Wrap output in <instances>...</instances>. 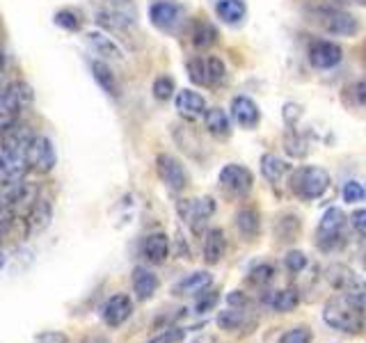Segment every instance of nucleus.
<instances>
[{
    "label": "nucleus",
    "instance_id": "4be33fe9",
    "mask_svg": "<svg viewBox=\"0 0 366 343\" xmlns=\"http://www.w3.org/2000/svg\"><path fill=\"white\" fill-rule=\"evenodd\" d=\"M174 106L181 117L197 119V117H204V112H206V99L194 89H181L174 94Z\"/></svg>",
    "mask_w": 366,
    "mask_h": 343
},
{
    "label": "nucleus",
    "instance_id": "c756f323",
    "mask_svg": "<svg viewBox=\"0 0 366 343\" xmlns=\"http://www.w3.org/2000/svg\"><path fill=\"white\" fill-rule=\"evenodd\" d=\"M327 282L335 286L339 293H348V291L360 289L362 286L357 272L346 268V266H330L327 268Z\"/></svg>",
    "mask_w": 366,
    "mask_h": 343
},
{
    "label": "nucleus",
    "instance_id": "9b49d317",
    "mask_svg": "<svg viewBox=\"0 0 366 343\" xmlns=\"http://www.w3.org/2000/svg\"><path fill=\"white\" fill-rule=\"evenodd\" d=\"M51 220H53V204H51V199L37 197L28 206V211L21 215L23 236H26V238L39 236L44 229L51 224Z\"/></svg>",
    "mask_w": 366,
    "mask_h": 343
},
{
    "label": "nucleus",
    "instance_id": "c03bdc74",
    "mask_svg": "<svg viewBox=\"0 0 366 343\" xmlns=\"http://www.w3.org/2000/svg\"><path fill=\"white\" fill-rule=\"evenodd\" d=\"M215 302H217V295L209 289V291H204V293H199V300H197V312L199 314H204V312H209V309H213L215 307Z\"/></svg>",
    "mask_w": 366,
    "mask_h": 343
},
{
    "label": "nucleus",
    "instance_id": "f3484780",
    "mask_svg": "<svg viewBox=\"0 0 366 343\" xmlns=\"http://www.w3.org/2000/svg\"><path fill=\"white\" fill-rule=\"evenodd\" d=\"M211 286H213V274L209 270H194V272L183 274V277L172 286V293L179 297H192V295L209 291Z\"/></svg>",
    "mask_w": 366,
    "mask_h": 343
},
{
    "label": "nucleus",
    "instance_id": "39448f33",
    "mask_svg": "<svg viewBox=\"0 0 366 343\" xmlns=\"http://www.w3.org/2000/svg\"><path fill=\"white\" fill-rule=\"evenodd\" d=\"M346 227H348V217L339 206H330L323 213L316 229V245L323 252H335L343 243H346Z\"/></svg>",
    "mask_w": 366,
    "mask_h": 343
},
{
    "label": "nucleus",
    "instance_id": "7c9ffc66",
    "mask_svg": "<svg viewBox=\"0 0 366 343\" xmlns=\"http://www.w3.org/2000/svg\"><path fill=\"white\" fill-rule=\"evenodd\" d=\"M234 224L247 240L259 236V232H261V220H259V213L254 209H240L234 215Z\"/></svg>",
    "mask_w": 366,
    "mask_h": 343
},
{
    "label": "nucleus",
    "instance_id": "20e7f679",
    "mask_svg": "<svg viewBox=\"0 0 366 343\" xmlns=\"http://www.w3.org/2000/svg\"><path fill=\"white\" fill-rule=\"evenodd\" d=\"M309 21H314L320 30L327 34H335V37H357L362 30L360 19L355 14L339 7H327V5L314 7Z\"/></svg>",
    "mask_w": 366,
    "mask_h": 343
},
{
    "label": "nucleus",
    "instance_id": "37998d69",
    "mask_svg": "<svg viewBox=\"0 0 366 343\" xmlns=\"http://www.w3.org/2000/svg\"><path fill=\"white\" fill-rule=\"evenodd\" d=\"M350 227L355 229V234H357L360 238L366 234V211L364 209H357V211H352L350 213Z\"/></svg>",
    "mask_w": 366,
    "mask_h": 343
},
{
    "label": "nucleus",
    "instance_id": "6ab92c4d",
    "mask_svg": "<svg viewBox=\"0 0 366 343\" xmlns=\"http://www.w3.org/2000/svg\"><path fill=\"white\" fill-rule=\"evenodd\" d=\"M227 234L222 232L220 227H211L206 229L204 234V245H202V254H204V261L209 263V266H215V263H220L227 254Z\"/></svg>",
    "mask_w": 366,
    "mask_h": 343
},
{
    "label": "nucleus",
    "instance_id": "473e14b6",
    "mask_svg": "<svg viewBox=\"0 0 366 343\" xmlns=\"http://www.w3.org/2000/svg\"><path fill=\"white\" fill-rule=\"evenodd\" d=\"M204 74H206V87H217L227 80V64L217 55L204 57Z\"/></svg>",
    "mask_w": 366,
    "mask_h": 343
},
{
    "label": "nucleus",
    "instance_id": "49530a36",
    "mask_svg": "<svg viewBox=\"0 0 366 343\" xmlns=\"http://www.w3.org/2000/svg\"><path fill=\"white\" fill-rule=\"evenodd\" d=\"M227 302L232 304V307H238V309H247V304H249V300H247V297H245L243 293H238V291L229 293Z\"/></svg>",
    "mask_w": 366,
    "mask_h": 343
},
{
    "label": "nucleus",
    "instance_id": "a18cd8bd",
    "mask_svg": "<svg viewBox=\"0 0 366 343\" xmlns=\"http://www.w3.org/2000/svg\"><path fill=\"white\" fill-rule=\"evenodd\" d=\"M34 341L37 343H66V337L62 332H44V334H39Z\"/></svg>",
    "mask_w": 366,
    "mask_h": 343
},
{
    "label": "nucleus",
    "instance_id": "6e6552de",
    "mask_svg": "<svg viewBox=\"0 0 366 343\" xmlns=\"http://www.w3.org/2000/svg\"><path fill=\"white\" fill-rule=\"evenodd\" d=\"M156 172H158V179L163 181L172 192H183L190 186V174L186 165L172 154L156 156Z\"/></svg>",
    "mask_w": 366,
    "mask_h": 343
},
{
    "label": "nucleus",
    "instance_id": "1a4fd4ad",
    "mask_svg": "<svg viewBox=\"0 0 366 343\" xmlns=\"http://www.w3.org/2000/svg\"><path fill=\"white\" fill-rule=\"evenodd\" d=\"M217 183L222 186V190L234 194V197H245V194H249L252 188H254V174H252L245 165L229 163L220 169Z\"/></svg>",
    "mask_w": 366,
    "mask_h": 343
},
{
    "label": "nucleus",
    "instance_id": "f257e3e1",
    "mask_svg": "<svg viewBox=\"0 0 366 343\" xmlns=\"http://www.w3.org/2000/svg\"><path fill=\"white\" fill-rule=\"evenodd\" d=\"M325 325L343 332V334L360 337L364 332V289H352L348 293H341L335 300H330L323 307Z\"/></svg>",
    "mask_w": 366,
    "mask_h": 343
},
{
    "label": "nucleus",
    "instance_id": "c9c22d12",
    "mask_svg": "<svg viewBox=\"0 0 366 343\" xmlns=\"http://www.w3.org/2000/svg\"><path fill=\"white\" fill-rule=\"evenodd\" d=\"M284 149L291 158H305L309 154V142H307V137H302L300 133L291 131L284 137Z\"/></svg>",
    "mask_w": 366,
    "mask_h": 343
},
{
    "label": "nucleus",
    "instance_id": "e433bc0d",
    "mask_svg": "<svg viewBox=\"0 0 366 343\" xmlns=\"http://www.w3.org/2000/svg\"><path fill=\"white\" fill-rule=\"evenodd\" d=\"M152 91H154V99L156 101H169L172 96L177 94V83H174V78L163 74V76H158L154 80V85H152Z\"/></svg>",
    "mask_w": 366,
    "mask_h": 343
},
{
    "label": "nucleus",
    "instance_id": "393cba45",
    "mask_svg": "<svg viewBox=\"0 0 366 343\" xmlns=\"http://www.w3.org/2000/svg\"><path fill=\"white\" fill-rule=\"evenodd\" d=\"M87 44L103 57H114V60H124V49L114 41L110 34L103 30H92L87 32Z\"/></svg>",
    "mask_w": 366,
    "mask_h": 343
},
{
    "label": "nucleus",
    "instance_id": "aec40b11",
    "mask_svg": "<svg viewBox=\"0 0 366 343\" xmlns=\"http://www.w3.org/2000/svg\"><path fill=\"white\" fill-rule=\"evenodd\" d=\"M140 254H142V259L147 263H152V266H160V263H165L167 257H169V238L163 232L149 234L147 238H142Z\"/></svg>",
    "mask_w": 366,
    "mask_h": 343
},
{
    "label": "nucleus",
    "instance_id": "cd10ccee",
    "mask_svg": "<svg viewBox=\"0 0 366 343\" xmlns=\"http://www.w3.org/2000/svg\"><path fill=\"white\" fill-rule=\"evenodd\" d=\"M190 37H192L194 49L206 51V49H211V46L217 44V39H220V32H217V28L213 26L209 19H197V21L192 23Z\"/></svg>",
    "mask_w": 366,
    "mask_h": 343
},
{
    "label": "nucleus",
    "instance_id": "7ed1b4c3",
    "mask_svg": "<svg viewBox=\"0 0 366 343\" xmlns=\"http://www.w3.org/2000/svg\"><path fill=\"white\" fill-rule=\"evenodd\" d=\"M32 87L26 80L0 85V131L21 119V112L32 103Z\"/></svg>",
    "mask_w": 366,
    "mask_h": 343
},
{
    "label": "nucleus",
    "instance_id": "72a5a7b5",
    "mask_svg": "<svg viewBox=\"0 0 366 343\" xmlns=\"http://www.w3.org/2000/svg\"><path fill=\"white\" fill-rule=\"evenodd\" d=\"M55 26H60L62 30L66 32H78L80 28H83V14H80L78 9H60V11H55Z\"/></svg>",
    "mask_w": 366,
    "mask_h": 343
},
{
    "label": "nucleus",
    "instance_id": "5701e85b",
    "mask_svg": "<svg viewBox=\"0 0 366 343\" xmlns=\"http://www.w3.org/2000/svg\"><path fill=\"white\" fill-rule=\"evenodd\" d=\"M131 284H133V293L137 300H152L160 282L154 270H149L147 266H135L131 274Z\"/></svg>",
    "mask_w": 366,
    "mask_h": 343
},
{
    "label": "nucleus",
    "instance_id": "c85d7f7f",
    "mask_svg": "<svg viewBox=\"0 0 366 343\" xmlns=\"http://www.w3.org/2000/svg\"><path fill=\"white\" fill-rule=\"evenodd\" d=\"M259 169H261V177L268 183H280L286 174H289L291 165L286 163L284 158H280L277 154H263Z\"/></svg>",
    "mask_w": 366,
    "mask_h": 343
},
{
    "label": "nucleus",
    "instance_id": "bb28decb",
    "mask_svg": "<svg viewBox=\"0 0 366 343\" xmlns=\"http://www.w3.org/2000/svg\"><path fill=\"white\" fill-rule=\"evenodd\" d=\"M204 126L213 137L217 140H224L232 133V119L222 108H206L204 112Z\"/></svg>",
    "mask_w": 366,
    "mask_h": 343
},
{
    "label": "nucleus",
    "instance_id": "a19ab883",
    "mask_svg": "<svg viewBox=\"0 0 366 343\" xmlns=\"http://www.w3.org/2000/svg\"><path fill=\"white\" fill-rule=\"evenodd\" d=\"M183 339H186V329L183 327H165L149 343H181Z\"/></svg>",
    "mask_w": 366,
    "mask_h": 343
},
{
    "label": "nucleus",
    "instance_id": "a211bd4d",
    "mask_svg": "<svg viewBox=\"0 0 366 343\" xmlns=\"http://www.w3.org/2000/svg\"><path fill=\"white\" fill-rule=\"evenodd\" d=\"M34 133L30 131L28 124H23L21 119L14 121L11 126H7L5 131H0V151L7 154H23V149L28 146L30 137Z\"/></svg>",
    "mask_w": 366,
    "mask_h": 343
},
{
    "label": "nucleus",
    "instance_id": "a878e982",
    "mask_svg": "<svg viewBox=\"0 0 366 343\" xmlns=\"http://www.w3.org/2000/svg\"><path fill=\"white\" fill-rule=\"evenodd\" d=\"M89 71H92V78L97 80V85L106 91L108 96L119 99V83H117V78H114L110 64L94 60V62H89Z\"/></svg>",
    "mask_w": 366,
    "mask_h": 343
},
{
    "label": "nucleus",
    "instance_id": "ddd939ff",
    "mask_svg": "<svg viewBox=\"0 0 366 343\" xmlns=\"http://www.w3.org/2000/svg\"><path fill=\"white\" fill-rule=\"evenodd\" d=\"M307 60L316 69H335L343 60V49L337 41L316 39V41H312V46H309Z\"/></svg>",
    "mask_w": 366,
    "mask_h": 343
},
{
    "label": "nucleus",
    "instance_id": "ea45409f",
    "mask_svg": "<svg viewBox=\"0 0 366 343\" xmlns=\"http://www.w3.org/2000/svg\"><path fill=\"white\" fill-rule=\"evenodd\" d=\"M341 194H343V202H346V204H362L364 202V188H362V183L357 179L346 181V186H343Z\"/></svg>",
    "mask_w": 366,
    "mask_h": 343
},
{
    "label": "nucleus",
    "instance_id": "58836bf2",
    "mask_svg": "<svg viewBox=\"0 0 366 343\" xmlns=\"http://www.w3.org/2000/svg\"><path fill=\"white\" fill-rule=\"evenodd\" d=\"M284 266H286V270H289L291 274H300V272L309 266V259H307L305 252H300V249H291V252H286Z\"/></svg>",
    "mask_w": 366,
    "mask_h": 343
},
{
    "label": "nucleus",
    "instance_id": "de8ad7c7",
    "mask_svg": "<svg viewBox=\"0 0 366 343\" xmlns=\"http://www.w3.org/2000/svg\"><path fill=\"white\" fill-rule=\"evenodd\" d=\"M5 263H7V257H5V252H3V249H0V270H3V268H5Z\"/></svg>",
    "mask_w": 366,
    "mask_h": 343
},
{
    "label": "nucleus",
    "instance_id": "4c0bfd02",
    "mask_svg": "<svg viewBox=\"0 0 366 343\" xmlns=\"http://www.w3.org/2000/svg\"><path fill=\"white\" fill-rule=\"evenodd\" d=\"M312 341H314V332L305 325L286 329L284 334L277 339V343H312Z\"/></svg>",
    "mask_w": 366,
    "mask_h": 343
},
{
    "label": "nucleus",
    "instance_id": "79ce46f5",
    "mask_svg": "<svg viewBox=\"0 0 366 343\" xmlns=\"http://www.w3.org/2000/svg\"><path fill=\"white\" fill-rule=\"evenodd\" d=\"M188 78L192 80L194 85L206 87V74H204V57H192L188 62Z\"/></svg>",
    "mask_w": 366,
    "mask_h": 343
},
{
    "label": "nucleus",
    "instance_id": "f8f14e48",
    "mask_svg": "<svg viewBox=\"0 0 366 343\" xmlns=\"http://www.w3.org/2000/svg\"><path fill=\"white\" fill-rule=\"evenodd\" d=\"M183 19V7L174 0H156L149 7V21L160 32H174Z\"/></svg>",
    "mask_w": 366,
    "mask_h": 343
},
{
    "label": "nucleus",
    "instance_id": "09e8293b",
    "mask_svg": "<svg viewBox=\"0 0 366 343\" xmlns=\"http://www.w3.org/2000/svg\"><path fill=\"white\" fill-rule=\"evenodd\" d=\"M355 3H357V5H364V0H355Z\"/></svg>",
    "mask_w": 366,
    "mask_h": 343
},
{
    "label": "nucleus",
    "instance_id": "f03ea898",
    "mask_svg": "<svg viewBox=\"0 0 366 343\" xmlns=\"http://www.w3.org/2000/svg\"><path fill=\"white\" fill-rule=\"evenodd\" d=\"M289 188L297 199L302 202H316L320 199L330 188V174L318 165H305L295 167L289 177Z\"/></svg>",
    "mask_w": 366,
    "mask_h": 343
},
{
    "label": "nucleus",
    "instance_id": "dca6fc26",
    "mask_svg": "<svg viewBox=\"0 0 366 343\" xmlns=\"http://www.w3.org/2000/svg\"><path fill=\"white\" fill-rule=\"evenodd\" d=\"M28 165L23 154H7L0 151V188L14 186L19 181H26L28 177Z\"/></svg>",
    "mask_w": 366,
    "mask_h": 343
},
{
    "label": "nucleus",
    "instance_id": "2eb2a0df",
    "mask_svg": "<svg viewBox=\"0 0 366 343\" xmlns=\"http://www.w3.org/2000/svg\"><path fill=\"white\" fill-rule=\"evenodd\" d=\"M229 119H234L240 129L252 131V129H257L261 121V110L249 96L238 94L232 99V106H229Z\"/></svg>",
    "mask_w": 366,
    "mask_h": 343
},
{
    "label": "nucleus",
    "instance_id": "9d476101",
    "mask_svg": "<svg viewBox=\"0 0 366 343\" xmlns=\"http://www.w3.org/2000/svg\"><path fill=\"white\" fill-rule=\"evenodd\" d=\"M215 213V202L213 197H197V199H183L179 202V215L194 234L202 232V227L211 220Z\"/></svg>",
    "mask_w": 366,
    "mask_h": 343
},
{
    "label": "nucleus",
    "instance_id": "4468645a",
    "mask_svg": "<svg viewBox=\"0 0 366 343\" xmlns=\"http://www.w3.org/2000/svg\"><path fill=\"white\" fill-rule=\"evenodd\" d=\"M131 314H133V300L126 293H117L108 297L101 307V318L110 329L122 327L126 320L131 318Z\"/></svg>",
    "mask_w": 366,
    "mask_h": 343
},
{
    "label": "nucleus",
    "instance_id": "412c9836",
    "mask_svg": "<svg viewBox=\"0 0 366 343\" xmlns=\"http://www.w3.org/2000/svg\"><path fill=\"white\" fill-rule=\"evenodd\" d=\"M261 304L268 307L274 314H289L300 304V293L295 289H280V291H268L261 295Z\"/></svg>",
    "mask_w": 366,
    "mask_h": 343
},
{
    "label": "nucleus",
    "instance_id": "0eeeda50",
    "mask_svg": "<svg viewBox=\"0 0 366 343\" xmlns=\"http://www.w3.org/2000/svg\"><path fill=\"white\" fill-rule=\"evenodd\" d=\"M37 197H39L37 183L19 181L14 186L3 188V192H0V211L11 213V215H23Z\"/></svg>",
    "mask_w": 366,
    "mask_h": 343
},
{
    "label": "nucleus",
    "instance_id": "2f4dec72",
    "mask_svg": "<svg viewBox=\"0 0 366 343\" xmlns=\"http://www.w3.org/2000/svg\"><path fill=\"white\" fill-rule=\"evenodd\" d=\"M247 323H249L247 309L229 307V309H222V312L217 314V325H220L222 329H227V332H238V329H243Z\"/></svg>",
    "mask_w": 366,
    "mask_h": 343
},
{
    "label": "nucleus",
    "instance_id": "b1692460",
    "mask_svg": "<svg viewBox=\"0 0 366 343\" xmlns=\"http://www.w3.org/2000/svg\"><path fill=\"white\" fill-rule=\"evenodd\" d=\"M215 9V16L220 19L224 26H240L247 16V5L245 0H215L213 3Z\"/></svg>",
    "mask_w": 366,
    "mask_h": 343
},
{
    "label": "nucleus",
    "instance_id": "423d86ee",
    "mask_svg": "<svg viewBox=\"0 0 366 343\" xmlns=\"http://www.w3.org/2000/svg\"><path fill=\"white\" fill-rule=\"evenodd\" d=\"M23 158H26L28 169L37 172V174H51L57 165L55 144L49 135H41V133H34L30 137L28 146L23 149Z\"/></svg>",
    "mask_w": 366,
    "mask_h": 343
},
{
    "label": "nucleus",
    "instance_id": "f704fd0d",
    "mask_svg": "<svg viewBox=\"0 0 366 343\" xmlns=\"http://www.w3.org/2000/svg\"><path fill=\"white\" fill-rule=\"evenodd\" d=\"M274 277H277V268L272 266V263L268 261H263V263H257L254 268L249 270V284H254V286H268L274 282Z\"/></svg>",
    "mask_w": 366,
    "mask_h": 343
}]
</instances>
